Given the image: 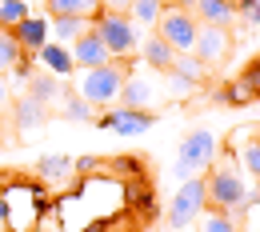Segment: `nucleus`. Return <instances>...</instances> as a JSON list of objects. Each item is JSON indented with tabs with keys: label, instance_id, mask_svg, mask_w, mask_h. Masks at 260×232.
<instances>
[{
	"label": "nucleus",
	"instance_id": "nucleus-20",
	"mask_svg": "<svg viewBox=\"0 0 260 232\" xmlns=\"http://www.w3.org/2000/svg\"><path fill=\"white\" fill-rule=\"evenodd\" d=\"M52 16H96L100 12V0H44Z\"/></svg>",
	"mask_w": 260,
	"mask_h": 232
},
{
	"label": "nucleus",
	"instance_id": "nucleus-21",
	"mask_svg": "<svg viewBox=\"0 0 260 232\" xmlns=\"http://www.w3.org/2000/svg\"><path fill=\"white\" fill-rule=\"evenodd\" d=\"M168 72H176V76L192 80L196 88H200V84H204V72H208V68L196 60V52H176V60H172V68H168Z\"/></svg>",
	"mask_w": 260,
	"mask_h": 232
},
{
	"label": "nucleus",
	"instance_id": "nucleus-15",
	"mask_svg": "<svg viewBox=\"0 0 260 232\" xmlns=\"http://www.w3.org/2000/svg\"><path fill=\"white\" fill-rule=\"evenodd\" d=\"M24 84H28V96L40 100L44 108H48L52 100H60V76H52L48 68H44V72H32V76H28Z\"/></svg>",
	"mask_w": 260,
	"mask_h": 232
},
{
	"label": "nucleus",
	"instance_id": "nucleus-35",
	"mask_svg": "<svg viewBox=\"0 0 260 232\" xmlns=\"http://www.w3.org/2000/svg\"><path fill=\"white\" fill-rule=\"evenodd\" d=\"M172 4H184V8H192V0H172Z\"/></svg>",
	"mask_w": 260,
	"mask_h": 232
},
{
	"label": "nucleus",
	"instance_id": "nucleus-1",
	"mask_svg": "<svg viewBox=\"0 0 260 232\" xmlns=\"http://www.w3.org/2000/svg\"><path fill=\"white\" fill-rule=\"evenodd\" d=\"M204 196H208V208L216 212H228L240 220V212L248 208V200L256 196L244 180V172L232 164V160H212V168L204 172Z\"/></svg>",
	"mask_w": 260,
	"mask_h": 232
},
{
	"label": "nucleus",
	"instance_id": "nucleus-34",
	"mask_svg": "<svg viewBox=\"0 0 260 232\" xmlns=\"http://www.w3.org/2000/svg\"><path fill=\"white\" fill-rule=\"evenodd\" d=\"M0 224H8V204L0 200Z\"/></svg>",
	"mask_w": 260,
	"mask_h": 232
},
{
	"label": "nucleus",
	"instance_id": "nucleus-22",
	"mask_svg": "<svg viewBox=\"0 0 260 232\" xmlns=\"http://www.w3.org/2000/svg\"><path fill=\"white\" fill-rule=\"evenodd\" d=\"M196 232H240V220L228 216V212H216V208H204L200 212V228Z\"/></svg>",
	"mask_w": 260,
	"mask_h": 232
},
{
	"label": "nucleus",
	"instance_id": "nucleus-2",
	"mask_svg": "<svg viewBox=\"0 0 260 232\" xmlns=\"http://www.w3.org/2000/svg\"><path fill=\"white\" fill-rule=\"evenodd\" d=\"M124 80H128L124 60H108V64H100V68H84L76 92L88 100L92 108H112V104H120V88H124Z\"/></svg>",
	"mask_w": 260,
	"mask_h": 232
},
{
	"label": "nucleus",
	"instance_id": "nucleus-31",
	"mask_svg": "<svg viewBox=\"0 0 260 232\" xmlns=\"http://www.w3.org/2000/svg\"><path fill=\"white\" fill-rule=\"evenodd\" d=\"M72 168L80 172V176H88V172H100V164H96V156H80V160H72Z\"/></svg>",
	"mask_w": 260,
	"mask_h": 232
},
{
	"label": "nucleus",
	"instance_id": "nucleus-18",
	"mask_svg": "<svg viewBox=\"0 0 260 232\" xmlns=\"http://www.w3.org/2000/svg\"><path fill=\"white\" fill-rule=\"evenodd\" d=\"M92 28L88 16H52V32H56V44H72L76 36H84Z\"/></svg>",
	"mask_w": 260,
	"mask_h": 232
},
{
	"label": "nucleus",
	"instance_id": "nucleus-10",
	"mask_svg": "<svg viewBox=\"0 0 260 232\" xmlns=\"http://www.w3.org/2000/svg\"><path fill=\"white\" fill-rule=\"evenodd\" d=\"M12 120H16V132H20V140H28L32 132H40V128H44L48 108H44L40 100H32V96H16V100H12Z\"/></svg>",
	"mask_w": 260,
	"mask_h": 232
},
{
	"label": "nucleus",
	"instance_id": "nucleus-7",
	"mask_svg": "<svg viewBox=\"0 0 260 232\" xmlns=\"http://www.w3.org/2000/svg\"><path fill=\"white\" fill-rule=\"evenodd\" d=\"M152 108H124V104H112L96 116V128H108V132H120V136H140L152 128Z\"/></svg>",
	"mask_w": 260,
	"mask_h": 232
},
{
	"label": "nucleus",
	"instance_id": "nucleus-36",
	"mask_svg": "<svg viewBox=\"0 0 260 232\" xmlns=\"http://www.w3.org/2000/svg\"><path fill=\"white\" fill-rule=\"evenodd\" d=\"M256 64H260V52H256Z\"/></svg>",
	"mask_w": 260,
	"mask_h": 232
},
{
	"label": "nucleus",
	"instance_id": "nucleus-19",
	"mask_svg": "<svg viewBox=\"0 0 260 232\" xmlns=\"http://www.w3.org/2000/svg\"><path fill=\"white\" fill-rule=\"evenodd\" d=\"M160 12H164V0H132L128 4V20L136 28H156Z\"/></svg>",
	"mask_w": 260,
	"mask_h": 232
},
{
	"label": "nucleus",
	"instance_id": "nucleus-5",
	"mask_svg": "<svg viewBox=\"0 0 260 232\" xmlns=\"http://www.w3.org/2000/svg\"><path fill=\"white\" fill-rule=\"evenodd\" d=\"M196 16L192 8H184V4H164L160 20H156V32L176 48V52H192L196 48Z\"/></svg>",
	"mask_w": 260,
	"mask_h": 232
},
{
	"label": "nucleus",
	"instance_id": "nucleus-23",
	"mask_svg": "<svg viewBox=\"0 0 260 232\" xmlns=\"http://www.w3.org/2000/svg\"><path fill=\"white\" fill-rule=\"evenodd\" d=\"M60 100H64V108H60V112H64L68 120H92V104H88V100L80 96L76 88L60 92Z\"/></svg>",
	"mask_w": 260,
	"mask_h": 232
},
{
	"label": "nucleus",
	"instance_id": "nucleus-28",
	"mask_svg": "<svg viewBox=\"0 0 260 232\" xmlns=\"http://www.w3.org/2000/svg\"><path fill=\"white\" fill-rule=\"evenodd\" d=\"M220 100H224V104H248V100H256V96H252V92H248L240 80H232L224 92H220Z\"/></svg>",
	"mask_w": 260,
	"mask_h": 232
},
{
	"label": "nucleus",
	"instance_id": "nucleus-3",
	"mask_svg": "<svg viewBox=\"0 0 260 232\" xmlns=\"http://www.w3.org/2000/svg\"><path fill=\"white\" fill-rule=\"evenodd\" d=\"M92 32L104 40V48L112 52V60H128L140 52V28L128 20V12H108L100 8L92 16Z\"/></svg>",
	"mask_w": 260,
	"mask_h": 232
},
{
	"label": "nucleus",
	"instance_id": "nucleus-24",
	"mask_svg": "<svg viewBox=\"0 0 260 232\" xmlns=\"http://www.w3.org/2000/svg\"><path fill=\"white\" fill-rule=\"evenodd\" d=\"M24 16H32V12H28V0H0V28L12 32Z\"/></svg>",
	"mask_w": 260,
	"mask_h": 232
},
{
	"label": "nucleus",
	"instance_id": "nucleus-17",
	"mask_svg": "<svg viewBox=\"0 0 260 232\" xmlns=\"http://www.w3.org/2000/svg\"><path fill=\"white\" fill-rule=\"evenodd\" d=\"M120 104L124 108H148L152 104V84L144 76H128L124 88H120Z\"/></svg>",
	"mask_w": 260,
	"mask_h": 232
},
{
	"label": "nucleus",
	"instance_id": "nucleus-14",
	"mask_svg": "<svg viewBox=\"0 0 260 232\" xmlns=\"http://www.w3.org/2000/svg\"><path fill=\"white\" fill-rule=\"evenodd\" d=\"M36 60L48 68L52 76H72V72H76V64H72V52H68L64 44H52V40H48V44L36 52Z\"/></svg>",
	"mask_w": 260,
	"mask_h": 232
},
{
	"label": "nucleus",
	"instance_id": "nucleus-32",
	"mask_svg": "<svg viewBox=\"0 0 260 232\" xmlns=\"http://www.w3.org/2000/svg\"><path fill=\"white\" fill-rule=\"evenodd\" d=\"M132 0H100V8H108V12H128Z\"/></svg>",
	"mask_w": 260,
	"mask_h": 232
},
{
	"label": "nucleus",
	"instance_id": "nucleus-4",
	"mask_svg": "<svg viewBox=\"0 0 260 232\" xmlns=\"http://www.w3.org/2000/svg\"><path fill=\"white\" fill-rule=\"evenodd\" d=\"M212 160H216V136L196 128V132H188L180 140V152H176V168H172V172H176L180 180H192L200 172H208Z\"/></svg>",
	"mask_w": 260,
	"mask_h": 232
},
{
	"label": "nucleus",
	"instance_id": "nucleus-9",
	"mask_svg": "<svg viewBox=\"0 0 260 232\" xmlns=\"http://www.w3.org/2000/svg\"><path fill=\"white\" fill-rule=\"evenodd\" d=\"M68 52H72V64L76 68H100V64L112 60V52L104 48V40H100L92 28H88L84 36H76V40L68 44Z\"/></svg>",
	"mask_w": 260,
	"mask_h": 232
},
{
	"label": "nucleus",
	"instance_id": "nucleus-8",
	"mask_svg": "<svg viewBox=\"0 0 260 232\" xmlns=\"http://www.w3.org/2000/svg\"><path fill=\"white\" fill-rule=\"evenodd\" d=\"M196 60L204 68H216L232 56V28H216V24H200L196 28Z\"/></svg>",
	"mask_w": 260,
	"mask_h": 232
},
{
	"label": "nucleus",
	"instance_id": "nucleus-27",
	"mask_svg": "<svg viewBox=\"0 0 260 232\" xmlns=\"http://www.w3.org/2000/svg\"><path fill=\"white\" fill-rule=\"evenodd\" d=\"M232 8H236V20L260 24V0H232Z\"/></svg>",
	"mask_w": 260,
	"mask_h": 232
},
{
	"label": "nucleus",
	"instance_id": "nucleus-29",
	"mask_svg": "<svg viewBox=\"0 0 260 232\" xmlns=\"http://www.w3.org/2000/svg\"><path fill=\"white\" fill-rule=\"evenodd\" d=\"M240 84H244V88H248L252 96H260V64H252V68H248V72L240 76Z\"/></svg>",
	"mask_w": 260,
	"mask_h": 232
},
{
	"label": "nucleus",
	"instance_id": "nucleus-16",
	"mask_svg": "<svg viewBox=\"0 0 260 232\" xmlns=\"http://www.w3.org/2000/svg\"><path fill=\"white\" fill-rule=\"evenodd\" d=\"M72 172H76V168H72V156H56V152H48V156L36 160V176L48 180V184H64Z\"/></svg>",
	"mask_w": 260,
	"mask_h": 232
},
{
	"label": "nucleus",
	"instance_id": "nucleus-33",
	"mask_svg": "<svg viewBox=\"0 0 260 232\" xmlns=\"http://www.w3.org/2000/svg\"><path fill=\"white\" fill-rule=\"evenodd\" d=\"M4 108H12V100H8V84H4V76H0V112Z\"/></svg>",
	"mask_w": 260,
	"mask_h": 232
},
{
	"label": "nucleus",
	"instance_id": "nucleus-13",
	"mask_svg": "<svg viewBox=\"0 0 260 232\" xmlns=\"http://www.w3.org/2000/svg\"><path fill=\"white\" fill-rule=\"evenodd\" d=\"M12 36H16V44L24 48V52H40L44 44H48V20L44 16H24L16 28H12Z\"/></svg>",
	"mask_w": 260,
	"mask_h": 232
},
{
	"label": "nucleus",
	"instance_id": "nucleus-30",
	"mask_svg": "<svg viewBox=\"0 0 260 232\" xmlns=\"http://www.w3.org/2000/svg\"><path fill=\"white\" fill-rule=\"evenodd\" d=\"M168 88H172L176 96H184V92H196L192 80H184V76H176V72H168Z\"/></svg>",
	"mask_w": 260,
	"mask_h": 232
},
{
	"label": "nucleus",
	"instance_id": "nucleus-11",
	"mask_svg": "<svg viewBox=\"0 0 260 232\" xmlns=\"http://www.w3.org/2000/svg\"><path fill=\"white\" fill-rule=\"evenodd\" d=\"M140 56H144V64H148V68L168 72L172 60H176V48H172L160 32H144V36H140Z\"/></svg>",
	"mask_w": 260,
	"mask_h": 232
},
{
	"label": "nucleus",
	"instance_id": "nucleus-25",
	"mask_svg": "<svg viewBox=\"0 0 260 232\" xmlns=\"http://www.w3.org/2000/svg\"><path fill=\"white\" fill-rule=\"evenodd\" d=\"M24 56V48L16 44V36L8 32V28H0V72H12V64Z\"/></svg>",
	"mask_w": 260,
	"mask_h": 232
},
{
	"label": "nucleus",
	"instance_id": "nucleus-12",
	"mask_svg": "<svg viewBox=\"0 0 260 232\" xmlns=\"http://www.w3.org/2000/svg\"><path fill=\"white\" fill-rule=\"evenodd\" d=\"M196 24H216V28H232L236 24V8L232 0H192Z\"/></svg>",
	"mask_w": 260,
	"mask_h": 232
},
{
	"label": "nucleus",
	"instance_id": "nucleus-6",
	"mask_svg": "<svg viewBox=\"0 0 260 232\" xmlns=\"http://www.w3.org/2000/svg\"><path fill=\"white\" fill-rule=\"evenodd\" d=\"M204 208H208V196H204V176L180 180L176 196H172V204H168V228H188Z\"/></svg>",
	"mask_w": 260,
	"mask_h": 232
},
{
	"label": "nucleus",
	"instance_id": "nucleus-26",
	"mask_svg": "<svg viewBox=\"0 0 260 232\" xmlns=\"http://www.w3.org/2000/svg\"><path fill=\"white\" fill-rule=\"evenodd\" d=\"M240 164H244V172H248L252 180H260V136L244 140V148H240Z\"/></svg>",
	"mask_w": 260,
	"mask_h": 232
}]
</instances>
